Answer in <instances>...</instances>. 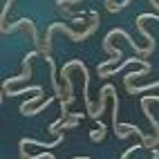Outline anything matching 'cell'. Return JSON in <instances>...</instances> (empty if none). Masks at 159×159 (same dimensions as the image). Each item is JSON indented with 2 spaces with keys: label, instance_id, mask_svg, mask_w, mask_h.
Instances as JSON below:
<instances>
[{
  "label": "cell",
  "instance_id": "obj_1",
  "mask_svg": "<svg viewBox=\"0 0 159 159\" xmlns=\"http://www.w3.org/2000/svg\"><path fill=\"white\" fill-rule=\"evenodd\" d=\"M36 56H38V52H29V54L25 56V61H23V72H20L18 76H9V79H5V81H2V92H7L9 88L14 85V83L27 81V79L31 76V61H34Z\"/></svg>",
  "mask_w": 159,
  "mask_h": 159
},
{
  "label": "cell",
  "instance_id": "obj_2",
  "mask_svg": "<svg viewBox=\"0 0 159 159\" xmlns=\"http://www.w3.org/2000/svg\"><path fill=\"white\" fill-rule=\"evenodd\" d=\"M112 90H114V85H103V90L99 92V103H97V108H94V112L90 114L92 119H97V121H101V114L105 112V101H108V97L112 94Z\"/></svg>",
  "mask_w": 159,
  "mask_h": 159
},
{
  "label": "cell",
  "instance_id": "obj_3",
  "mask_svg": "<svg viewBox=\"0 0 159 159\" xmlns=\"http://www.w3.org/2000/svg\"><path fill=\"white\" fill-rule=\"evenodd\" d=\"M63 139H65V137H63V132L61 134H56V139L52 141V143H43V141H36V139H20V143L18 146H36V148H56V146H61L63 143Z\"/></svg>",
  "mask_w": 159,
  "mask_h": 159
},
{
  "label": "cell",
  "instance_id": "obj_4",
  "mask_svg": "<svg viewBox=\"0 0 159 159\" xmlns=\"http://www.w3.org/2000/svg\"><path fill=\"white\" fill-rule=\"evenodd\" d=\"M125 90H128L130 94H141V92H152V90H159V81L157 83H150V85H134L132 83H125Z\"/></svg>",
  "mask_w": 159,
  "mask_h": 159
},
{
  "label": "cell",
  "instance_id": "obj_5",
  "mask_svg": "<svg viewBox=\"0 0 159 159\" xmlns=\"http://www.w3.org/2000/svg\"><path fill=\"white\" fill-rule=\"evenodd\" d=\"M40 99H43V94H40V92H38V94H34V97H31L29 101H25L23 105H20V114H23V116H25V114H27V110H31V108H34V105H36V103H40Z\"/></svg>",
  "mask_w": 159,
  "mask_h": 159
},
{
  "label": "cell",
  "instance_id": "obj_6",
  "mask_svg": "<svg viewBox=\"0 0 159 159\" xmlns=\"http://www.w3.org/2000/svg\"><path fill=\"white\" fill-rule=\"evenodd\" d=\"M105 123H101L99 121V128H94V130H90V139L92 141H103V137H105Z\"/></svg>",
  "mask_w": 159,
  "mask_h": 159
},
{
  "label": "cell",
  "instance_id": "obj_7",
  "mask_svg": "<svg viewBox=\"0 0 159 159\" xmlns=\"http://www.w3.org/2000/svg\"><path fill=\"white\" fill-rule=\"evenodd\" d=\"M74 159H90V157H74Z\"/></svg>",
  "mask_w": 159,
  "mask_h": 159
}]
</instances>
